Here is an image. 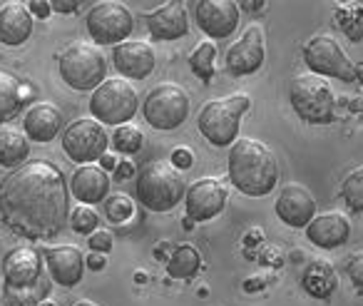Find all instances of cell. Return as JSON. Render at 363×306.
<instances>
[{"label":"cell","instance_id":"6da1fadb","mask_svg":"<svg viewBox=\"0 0 363 306\" xmlns=\"http://www.w3.org/2000/svg\"><path fill=\"white\" fill-rule=\"evenodd\" d=\"M0 219L28 239H50L70 222V182L50 160L23 162L0 182Z\"/></svg>","mask_w":363,"mask_h":306},{"label":"cell","instance_id":"7a4b0ae2","mask_svg":"<svg viewBox=\"0 0 363 306\" xmlns=\"http://www.w3.org/2000/svg\"><path fill=\"white\" fill-rule=\"evenodd\" d=\"M229 180L242 195L267 197L279 182V165L274 152L262 140L244 137L229 150Z\"/></svg>","mask_w":363,"mask_h":306},{"label":"cell","instance_id":"3957f363","mask_svg":"<svg viewBox=\"0 0 363 306\" xmlns=\"http://www.w3.org/2000/svg\"><path fill=\"white\" fill-rule=\"evenodd\" d=\"M184 180L172 162H147L135 180V197L150 212H169L184 200Z\"/></svg>","mask_w":363,"mask_h":306},{"label":"cell","instance_id":"277c9868","mask_svg":"<svg viewBox=\"0 0 363 306\" xmlns=\"http://www.w3.org/2000/svg\"><path fill=\"white\" fill-rule=\"evenodd\" d=\"M252 100L244 92L207 102L197 115V127L204 135V140L212 142L214 147H232L239 140V127L242 117L249 112Z\"/></svg>","mask_w":363,"mask_h":306},{"label":"cell","instance_id":"5b68a950","mask_svg":"<svg viewBox=\"0 0 363 306\" xmlns=\"http://www.w3.org/2000/svg\"><path fill=\"white\" fill-rule=\"evenodd\" d=\"M62 82L77 92H92L107 80V58L95 43H72L57 58Z\"/></svg>","mask_w":363,"mask_h":306},{"label":"cell","instance_id":"8992f818","mask_svg":"<svg viewBox=\"0 0 363 306\" xmlns=\"http://www.w3.org/2000/svg\"><path fill=\"white\" fill-rule=\"evenodd\" d=\"M291 107L308 125H328L336 117V95L321 75H298L289 85Z\"/></svg>","mask_w":363,"mask_h":306},{"label":"cell","instance_id":"52a82bcc","mask_svg":"<svg viewBox=\"0 0 363 306\" xmlns=\"http://www.w3.org/2000/svg\"><path fill=\"white\" fill-rule=\"evenodd\" d=\"M140 95L127 77H112L97 85L90 97V112L102 125H125L135 117Z\"/></svg>","mask_w":363,"mask_h":306},{"label":"cell","instance_id":"ba28073f","mask_svg":"<svg viewBox=\"0 0 363 306\" xmlns=\"http://www.w3.org/2000/svg\"><path fill=\"white\" fill-rule=\"evenodd\" d=\"M142 115L155 130H177L189 117V95L177 82H160L142 100Z\"/></svg>","mask_w":363,"mask_h":306},{"label":"cell","instance_id":"9c48e42d","mask_svg":"<svg viewBox=\"0 0 363 306\" xmlns=\"http://www.w3.org/2000/svg\"><path fill=\"white\" fill-rule=\"evenodd\" d=\"M85 28L95 45H120L135 31V16L120 0H100L87 11Z\"/></svg>","mask_w":363,"mask_h":306},{"label":"cell","instance_id":"30bf717a","mask_svg":"<svg viewBox=\"0 0 363 306\" xmlns=\"http://www.w3.org/2000/svg\"><path fill=\"white\" fill-rule=\"evenodd\" d=\"M303 65L313 75L333 77L341 82L358 80V65L348 60L343 48L331 35H316L303 45Z\"/></svg>","mask_w":363,"mask_h":306},{"label":"cell","instance_id":"8fae6325","mask_svg":"<svg viewBox=\"0 0 363 306\" xmlns=\"http://www.w3.org/2000/svg\"><path fill=\"white\" fill-rule=\"evenodd\" d=\"M107 145H110V135L95 117H80L62 132V150L77 165H90L100 160L107 152Z\"/></svg>","mask_w":363,"mask_h":306},{"label":"cell","instance_id":"7c38bea8","mask_svg":"<svg viewBox=\"0 0 363 306\" xmlns=\"http://www.w3.org/2000/svg\"><path fill=\"white\" fill-rule=\"evenodd\" d=\"M239 8L237 0H199L194 8V23L209 38V40H224L239 28Z\"/></svg>","mask_w":363,"mask_h":306},{"label":"cell","instance_id":"4fadbf2b","mask_svg":"<svg viewBox=\"0 0 363 306\" xmlns=\"http://www.w3.org/2000/svg\"><path fill=\"white\" fill-rule=\"evenodd\" d=\"M229 192L227 185L219 182L217 177H202L197 180L184 195V207H187V217L194 222H207L222 214L227 207Z\"/></svg>","mask_w":363,"mask_h":306},{"label":"cell","instance_id":"5bb4252c","mask_svg":"<svg viewBox=\"0 0 363 306\" xmlns=\"http://www.w3.org/2000/svg\"><path fill=\"white\" fill-rule=\"evenodd\" d=\"M274 212L286 226L306 229L308 222L316 217V200L303 185H284L277 197Z\"/></svg>","mask_w":363,"mask_h":306},{"label":"cell","instance_id":"9a60e30c","mask_svg":"<svg viewBox=\"0 0 363 306\" xmlns=\"http://www.w3.org/2000/svg\"><path fill=\"white\" fill-rule=\"evenodd\" d=\"M145 21L152 40H179L189 33V16L184 0H167L164 6L147 13Z\"/></svg>","mask_w":363,"mask_h":306},{"label":"cell","instance_id":"2e32d148","mask_svg":"<svg viewBox=\"0 0 363 306\" xmlns=\"http://www.w3.org/2000/svg\"><path fill=\"white\" fill-rule=\"evenodd\" d=\"M227 72L232 77H244L254 75L259 67L264 65V33L259 26H252L242 35V40H237L227 50Z\"/></svg>","mask_w":363,"mask_h":306},{"label":"cell","instance_id":"e0dca14e","mask_svg":"<svg viewBox=\"0 0 363 306\" xmlns=\"http://www.w3.org/2000/svg\"><path fill=\"white\" fill-rule=\"evenodd\" d=\"M112 65L127 80H145L157 65L155 50L145 40H122L112 50Z\"/></svg>","mask_w":363,"mask_h":306},{"label":"cell","instance_id":"ac0fdd59","mask_svg":"<svg viewBox=\"0 0 363 306\" xmlns=\"http://www.w3.org/2000/svg\"><path fill=\"white\" fill-rule=\"evenodd\" d=\"M45 256V264L50 269V276L55 284L60 286H77L82 279V271H85L87 261L77 246L62 244V246H50V249L43 251Z\"/></svg>","mask_w":363,"mask_h":306},{"label":"cell","instance_id":"d6986e66","mask_svg":"<svg viewBox=\"0 0 363 306\" xmlns=\"http://www.w3.org/2000/svg\"><path fill=\"white\" fill-rule=\"evenodd\" d=\"M43 259L40 251L33 246H16L3 259V274L6 286H33L43 279Z\"/></svg>","mask_w":363,"mask_h":306},{"label":"cell","instance_id":"ffe728a7","mask_svg":"<svg viewBox=\"0 0 363 306\" xmlns=\"http://www.w3.org/2000/svg\"><path fill=\"white\" fill-rule=\"evenodd\" d=\"M306 236L311 239V244L321 249H336L346 244L351 236V219L343 212H323L308 222Z\"/></svg>","mask_w":363,"mask_h":306},{"label":"cell","instance_id":"44dd1931","mask_svg":"<svg viewBox=\"0 0 363 306\" xmlns=\"http://www.w3.org/2000/svg\"><path fill=\"white\" fill-rule=\"evenodd\" d=\"M65 125V115L57 105L52 102H33L26 110V117H23V130L30 137L33 142H52V137L62 130Z\"/></svg>","mask_w":363,"mask_h":306},{"label":"cell","instance_id":"7402d4cb","mask_svg":"<svg viewBox=\"0 0 363 306\" xmlns=\"http://www.w3.org/2000/svg\"><path fill=\"white\" fill-rule=\"evenodd\" d=\"M70 192L77 202L82 204H100L107 200V192H110V177L107 170H102L100 165L90 162V165H80L72 172L70 180Z\"/></svg>","mask_w":363,"mask_h":306},{"label":"cell","instance_id":"603a6c76","mask_svg":"<svg viewBox=\"0 0 363 306\" xmlns=\"http://www.w3.org/2000/svg\"><path fill=\"white\" fill-rule=\"evenodd\" d=\"M33 13L28 6L11 0L8 6L0 8V43L18 48L33 35Z\"/></svg>","mask_w":363,"mask_h":306},{"label":"cell","instance_id":"cb8c5ba5","mask_svg":"<svg viewBox=\"0 0 363 306\" xmlns=\"http://www.w3.org/2000/svg\"><path fill=\"white\" fill-rule=\"evenodd\" d=\"M301 286L311 299H331L333 291L338 289V276L328 261L311 259L301 274Z\"/></svg>","mask_w":363,"mask_h":306},{"label":"cell","instance_id":"d4e9b609","mask_svg":"<svg viewBox=\"0 0 363 306\" xmlns=\"http://www.w3.org/2000/svg\"><path fill=\"white\" fill-rule=\"evenodd\" d=\"M30 155V137L16 127H0V167L16 170Z\"/></svg>","mask_w":363,"mask_h":306},{"label":"cell","instance_id":"484cf974","mask_svg":"<svg viewBox=\"0 0 363 306\" xmlns=\"http://www.w3.org/2000/svg\"><path fill=\"white\" fill-rule=\"evenodd\" d=\"M23 80H18L11 70L0 67V122L13 120L21 112V107L26 105L21 95Z\"/></svg>","mask_w":363,"mask_h":306},{"label":"cell","instance_id":"4316f807","mask_svg":"<svg viewBox=\"0 0 363 306\" xmlns=\"http://www.w3.org/2000/svg\"><path fill=\"white\" fill-rule=\"evenodd\" d=\"M202 269V254H199L197 246L192 244H182L174 246L169 261H167V274L172 279H189L197 271Z\"/></svg>","mask_w":363,"mask_h":306},{"label":"cell","instance_id":"83f0119b","mask_svg":"<svg viewBox=\"0 0 363 306\" xmlns=\"http://www.w3.org/2000/svg\"><path fill=\"white\" fill-rule=\"evenodd\" d=\"M336 26L351 43H363V6L361 3H341L333 13Z\"/></svg>","mask_w":363,"mask_h":306},{"label":"cell","instance_id":"f1b7e54d","mask_svg":"<svg viewBox=\"0 0 363 306\" xmlns=\"http://www.w3.org/2000/svg\"><path fill=\"white\" fill-rule=\"evenodd\" d=\"M48 294L45 281H38L33 286H6L0 296V306H38Z\"/></svg>","mask_w":363,"mask_h":306},{"label":"cell","instance_id":"f546056e","mask_svg":"<svg viewBox=\"0 0 363 306\" xmlns=\"http://www.w3.org/2000/svg\"><path fill=\"white\" fill-rule=\"evenodd\" d=\"M214 60H217V45L212 40H204L189 55V67L199 80L209 82L214 77Z\"/></svg>","mask_w":363,"mask_h":306},{"label":"cell","instance_id":"4dcf8cb0","mask_svg":"<svg viewBox=\"0 0 363 306\" xmlns=\"http://www.w3.org/2000/svg\"><path fill=\"white\" fill-rule=\"evenodd\" d=\"M142 142H145V135L137 125L132 122H125V125H117V130L112 132V147L122 155L132 157L142 150Z\"/></svg>","mask_w":363,"mask_h":306},{"label":"cell","instance_id":"1f68e13d","mask_svg":"<svg viewBox=\"0 0 363 306\" xmlns=\"http://www.w3.org/2000/svg\"><path fill=\"white\" fill-rule=\"evenodd\" d=\"M102 204H105V217L112 224H125L127 219L135 217V200L125 192H112Z\"/></svg>","mask_w":363,"mask_h":306},{"label":"cell","instance_id":"d6a6232c","mask_svg":"<svg viewBox=\"0 0 363 306\" xmlns=\"http://www.w3.org/2000/svg\"><path fill=\"white\" fill-rule=\"evenodd\" d=\"M341 197H343V202H346L348 209L361 214L363 212V165L356 167V170L343 180Z\"/></svg>","mask_w":363,"mask_h":306},{"label":"cell","instance_id":"836d02e7","mask_svg":"<svg viewBox=\"0 0 363 306\" xmlns=\"http://www.w3.org/2000/svg\"><path fill=\"white\" fill-rule=\"evenodd\" d=\"M70 224H72V229H75L77 234L90 236L92 231L97 229V224H100V217H97V212L92 209V204H82V202H80V204L70 212Z\"/></svg>","mask_w":363,"mask_h":306},{"label":"cell","instance_id":"e575fe53","mask_svg":"<svg viewBox=\"0 0 363 306\" xmlns=\"http://www.w3.org/2000/svg\"><path fill=\"white\" fill-rule=\"evenodd\" d=\"M346 274L351 276L353 286H358V289L363 291V251H356L353 256H348Z\"/></svg>","mask_w":363,"mask_h":306},{"label":"cell","instance_id":"d590c367","mask_svg":"<svg viewBox=\"0 0 363 306\" xmlns=\"http://www.w3.org/2000/svg\"><path fill=\"white\" fill-rule=\"evenodd\" d=\"M87 246H90V251H102V254H107V251L112 249V234L105 229H95L87 236Z\"/></svg>","mask_w":363,"mask_h":306},{"label":"cell","instance_id":"8d00e7d4","mask_svg":"<svg viewBox=\"0 0 363 306\" xmlns=\"http://www.w3.org/2000/svg\"><path fill=\"white\" fill-rule=\"evenodd\" d=\"M172 165L177 170H189L194 165V152L189 147H174L172 150Z\"/></svg>","mask_w":363,"mask_h":306},{"label":"cell","instance_id":"74e56055","mask_svg":"<svg viewBox=\"0 0 363 306\" xmlns=\"http://www.w3.org/2000/svg\"><path fill=\"white\" fill-rule=\"evenodd\" d=\"M48 3H50L52 11L60 13V16H72V13L80 11L85 0H48Z\"/></svg>","mask_w":363,"mask_h":306},{"label":"cell","instance_id":"f35d334b","mask_svg":"<svg viewBox=\"0 0 363 306\" xmlns=\"http://www.w3.org/2000/svg\"><path fill=\"white\" fill-rule=\"evenodd\" d=\"M135 175H137V170H135V162H132V160H120L115 170H112L115 182H127V180H132Z\"/></svg>","mask_w":363,"mask_h":306},{"label":"cell","instance_id":"ab89813d","mask_svg":"<svg viewBox=\"0 0 363 306\" xmlns=\"http://www.w3.org/2000/svg\"><path fill=\"white\" fill-rule=\"evenodd\" d=\"M28 8H30L33 16L40 18V21H43V18H48V16L52 13V6L48 3V0H30V3H28Z\"/></svg>","mask_w":363,"mask_h":306},{"label":"cell","instance_id":"60d3db41","mask_svg":"<svg viewBox=\"0 0 363 306\" xmlns=\"http://www.w3.org/2000/svg\"><path fill=\"white\" fill-rule=\"evenodd\" d=\"M237 3L244 13H249V16H257V13H262L264 8H267V0H237Z\"/></svg>","mask_w":363,"mask_h":306},{"label":"cell","instance_id":"b9f144b4","mask_svg":"<svg viewBox=\"0 0 363 306\" xmlns=\"http://www.w3.org/2000/svg\"><path fill=\"white\" fill-rule=\"evenodd\" d=\"M85 261H87V266H90V269H95V271L105 269V264H107L102 251H90V256H85Z\"/></svg>","mask_w":363,"mask_h":306},{"label":"cell","instance_id":"7bdbcfd3","mask_svg":"<svg viewBox=\"0 0 363 306\" xmlns=\"http://www.w3.org/2000/svg\"><path fill=\"white\" fill-rule=\"evenodd\" d=\"M172 251H174V249H172V241H167V239H164V241H160V244L155 246V256H157L160 261H164V264L169 261Z\"/></svg>","mask_w":363,"mask_h":306},{"label":"cell","instance_id":"ee69618b","mask_svg":"<svg viewBox=\"0 0 363 306\" xmlns=\"http://www.w3.org/2000/svg\"><path fill=\"white\" fill-rule=\"evenodd\" d=\"M262 239H264V231L262 229H249L247 234H244V244H247V246L262 244Z\"/></svg>","mask_w":363,"mask_h":306},{"label":"cell","instance_id":"f6af8a7d","mask_svg":"<svg viewBox=\"0 0 363 306\" xmlns=\"http://www.w3.org/2000/svg\"><path fill=\"white\" fill-rule=\"evenodd\" d=\"M269 284L267 276H254V279L244 281V291H257V289H264Z\"/></svg>","mask_w":363,"mask_h":306},{"label":"cell","instance_id":"bcb514c9","mask_svg":"<svg viewBox=\"0 0 363 306\" xmlns=\"http://www.w3.org/2000/svg\"><path fill=\"white\" fill-rule=\"evenodd\" d=\"M117 162H120V157L110 155V152H105V155L100 157V167H102V170H107V172H110V170H115V167H117Z\"/></svg>","mask_w":363,"mask_h":306},{"label":"cell","instance_id":"7dc6e473","mask_svg":"<svg viewBox=\"0 0 363 306\" xmlns=\"http://www.w3.org/2000/svg\"><path fill=\"white\" fill-rule=\"evenodd\" d=\"M21 95H23V102H30L33 100V85L23 82V85H21Z\"/></svg>","mask_w":363,"mask_h":306},{"label":"cell","instance_id":"c3c4849f","mask_svg":"<svg viewBox=\"0 0 363 306\" xmlns=\"http://www.w3.org/2000/svg\"><path fill=\"white\" fill-rule=\"evenodd\" d=\"M135 279H137V284H145V271H137V276H135Z\"/></svg>","mask_w":363,"mask_h":306},{"label":"cell","instance_id":"681fc988","mask_svg":"<svg viewBox=\"0 0 363 306\" xmlns=\"http://www.w3.org/2000/svg\"><path fill=\"white\" fill-rule=\"evenodd\" d=\"M358 82H361V87H363V62H358Z\"/></svg>","mask_w":363,"mask_h":306},{"label":"cell","instance_id":"f907efd6","mask_svg":"<svg viewBox=\"0 0 363 306\" xmlns=\"http://www.w3.org/2000/svg\"><path fill=\"white\" fill-rule=\"evenodd\" d=\"M38 306H57V304H55V301H52V299H43Z\"/></svg>","mask_w":363,"mask_h":306},{"label":"cell","instance_id":"816d5d0a","mask_svg":"<svg viewBox=\"0 0 363 306\" xmlns=\"http://www.w3.org/2000/svg\"><path fill=\"white\" fill-rule=\"evenodd\" d=\"M75 306H100V304H95V301H77Z\"/></svg>","mask_w":363,"mask_h":306},{"label":"cell","instance_id":"f5cc1de1","mask_svg":"<svg viewBox=\"0 0 363 306\" xmlns=\"http://www.w3.org/2000/svg\"><path fill=\"white\" fill-rule=\"evenodd\" d=\"M338 3H351V0H338Z\"/></svg>","mask_w":363,"mask_h":306}]
</instances>
